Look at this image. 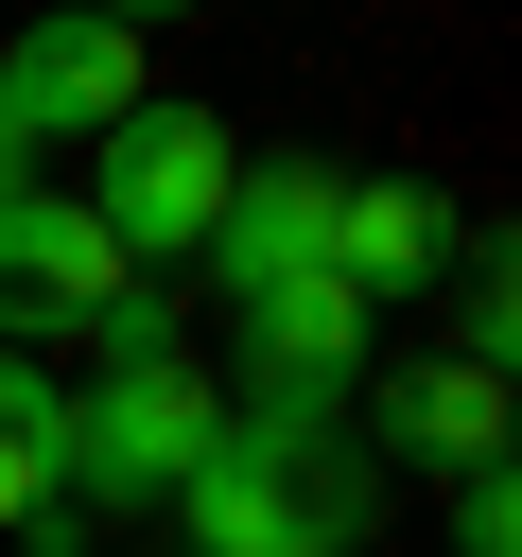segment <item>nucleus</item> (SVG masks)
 Returning a JSON list of instances; mask_svg holds the SVG:
<instances>
[{
    "instance_id": "obj_9",
    "label": "nucleus",
    "mask_w": 522,
    "mask_h": 557,
    "mask_svg": "<svg viewBox=\"0 0 522 557\" xmlns=\"http://www.w3.org/2000/svg\"><path fill=\"white\" fill-rule=\"evenodd\" d=\"M470 278H452V366H487L505 383V331H522V296H505V244H452Z\"/></svg>"
},
{
    "instance_id": "obj_2",
    "label": "nucleus",
    "mask_w": 522,
    "mask_h": 557,
    "mask_svg": "<svg viewBox=\"0 0 522 557\" xmlns=\"http://www.w3.org/2000/svg\"><path fill=\"white\" fill-rule=\"evenodd\" d=\"M226 174H244V139L209 122V104H174V87H139L122 122H104V157H87V226L122 244V261H191L209 226H226Z\"/></svg>"
},
{
    "instance_id": "obj_7",
    "label": "nucleus",
    "mask_w": 522,
    "mask_h": 557,
    "mask_svg": "<svg viewBox=\"0 0 522 557\" xmlns=\"http://www.w3.org/2000/svg\"><path fill=\"white\" fill-rule=\"evenodd\" d=\"M0 540L87 557V522H70V383L17 366V348H0Z\"/></svg>"
},
{
    "instance_id": "obj_10",
    "label": "nucleus",
    "mask_w": 522,
    "mask_h": 557,
    "mask_svg": "<svg viewBox=\"0 0 522 557\" xmlns=\"http://www.w3.org/2000/svg\"><path fill=\"white\" fill-rule=\"evenodd\" d=\"M505 540H522V470H470L452 487V557H505Z\"/></svg>"
},
{
    "instance_id": "obj_4",
    "label": "nucleus",
    "mask_w": 522,
    "mask_h": 557,
    "mask_svg": "<svg viewBox=\"0 0 522 557\" xmlns=\"http://www.w3.org/2000/svg\"><path fill=\"white\" fill-rule=\"evenodd\" d=\"M122 296H139V261H122L70 191H35V174H17V191H0V348H17V366H35V348H70V331L104 348V313H122Z\"/></svg>"
},
{
    "instance_id": "obj_1",
    "label": "nucleus",
    "mask_w": 522,
    "mask_h": 557,
    "mask_svg": "<svg viewBox=\"0 0 522 557\" xmlns=\"http://www.w3.org/2000/svg\"><path fill=\"white\" fill-rule=\"evenodd\" d=\"M174 522H191V557H348L365 540V453H348V418L331 435H244L226 418L191 453Z\"/></svg>"
},
{
    "instance_id": "obj_5",
    "label": "nucleus",
    "mask_w": 522,
    "mask_h": 557,
    "mask_svg": "<svg viewBox=\"0 0 522 557\" xmlns=\"http://www.w3.org/2000/svg\"><path fill=\"white\" fill-rule=\"evenodd\" d=\"M139 87H157V70H139L122 17H35V35H0V122H17V157H35V139H104Z\"/></svg>"
},
{
    "instance_id": "obj_3",
    "label": "nucleus",
    "mask_w": 522,
    "mask_h": 557,
    "mask_svg": "<svg viewBox=\"0 0 522 557\" xmlns=\"http://www.w3.org/2000/svg\"><path fill=\"white\" fill-rule=\"evenodd\" d=\"M209 435H226V383H209L191 348H122V366L70 400V522H104V505H174Z\"/></svg>"
},
{
    "instance_id": "obj_11",
    "label": "nucleus",
    "mask_w": 522,
    "mask_h": 557,
    "mask_svg": "<svg viewBox=\"0 0 522 557\" xmlns=\"http://www.w3.org/2000/svg\"><path fill=\"white\" fill-rule=\"evenodd\" d=\"M17 174H35V157H17V122H0V191H17Z\"/></svg>"
},
{
    "instance_id": "obj_8",
    "label": "nucleus",
    "mask_w": 522,
    "mask_h": 557,
    "mask_svg": "<svg viewBox=\"0 0 522 557\" xmlns=\"http://www.w3.org/2000/svg\"><path fill=\"white\" fill-rule=\"evenodd\" d=\"M435 261H452V209H435L418 174H331V278H348L365 313H383V296H418Z\"/></svg>"
},
{
    "instance_id": "obj_6",
    "label": "nucleus",
    "mask_w": 522,
    "mask_h": 557,
    "mask_svg": "<svg viewBox=\"0 0 522 557\" xmlns=\"http://www.w3.org/2000/svg\"><path fill=\"white\" fill-rule=\"evenodd\" d=\"M365 453H400V470H452V487H470V470H505V383H487V366H452V348H435V366H383V383H365Z\"/></svg>"
}]
</instances>
